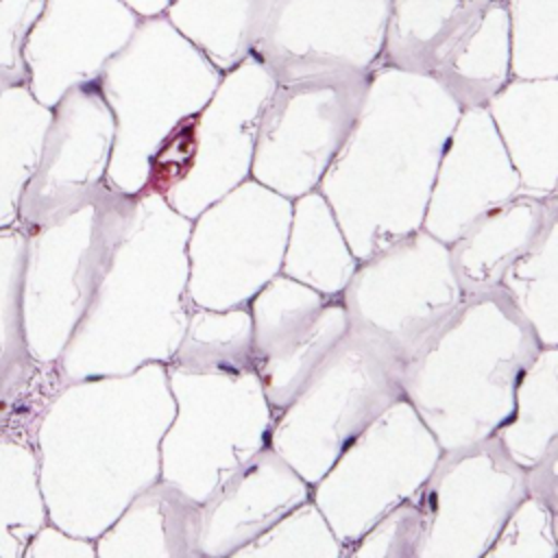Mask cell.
I'll return each instance as SVG.
<instances>
[{
  "label": "cell",
  "instance_id": "7c38bea8",
  "mask_svg": "<svg viewBox=\"0 0 558 558\" xmlns=\"http://www.w3.org/2000/svg\"><path fill=\"white\" fill-rule=\"evenodd\" d=\"M521 194L547 198L558 183V78H510L486 105Z\"/></svg>",
  "mask_w": 558,
  "mask_h": 558
},
{
  "label": "cell",
  "instance_id": "e0dca14e",
  "mask_svg": "<svg viewBox=\"0 0 558 558\" xmlns=\"http://www.w3.org/2000/svg\"><path fill=\"white\" fill-rule=\"evenodd\" d=\"M556 436L558 347H547L523 373L514 395V414L495 438L521 469L530 471Z\"/></svg>",
  "mask_w": 558,
  "mask_h": 558
},
{
  "label": "cell",
  "instance_id": "603a6c76",
  "mask_svg": "<svg viewBox=\"0 0 558 558\" xmlns=\"http://www.w3.org/2000/svg\"><path fill=\"white\" fill-rule=\"evenodd\" d=\"M551 196H556L558 198V183H556V190H554V194Z\"/></svg>",
  "mask_w": 558,
  "mask_h": 558
},
{
  "label": "cell",
  "instance_id": "277c9868",
  "mask_svg": "<svg viewBox=\"0 0 558 558\" xmlns=\"http://www.w3.org/2000/svg\"><path fill=\"white\" fill-rule=\"evenodd\" d=\"M342 299L351 325L386 342L405 366L445 329L466 294L449 246L418 229L360 262Z\"/></svg>",
  "mask_w": 558,
  "mask_h": 558
},
{
  "label": "cell",
  "instance_id": "5bb4252c",
  "mask_svg": "<svg viewBox=\"0 0 558 558\" xmlns=\"http://www.w3.org/2000/svg\"><path fill=\"white\" fill-rule=\"evenodd\" d=\"M495 0H390L381 65L429 74L462 46Z\"/></svg>",
  "mask_w": 558,
  "mask_h": 558
},
{
  "label": "cell",
  "instance_id": "44dd1931",
  "mask_svg": "<svg viewBox=\"0 0 558 558\" xmlns=\"http://www.w3.org/2000/svg\"><path fill=\"white\" fill-rule=\"evenodd\" d=\"M482 558H558L549 508L527 495Z\"/></svg>",
  "mask_w": 558,
  "mask_h": 558
},
{
  "label": "cell",
  "instance_id": "3957f363",
  "mask_svg": "<svg viewBox=\"0 0 558 558\" xmlns=\"http://www.w3.org/2000/svg\"><path fill=\"white\" fill-rule=\"evenodd\" d=\"M395 351L351 325L296 399L279 412L270 449L312 486L390 405L405 399Z\"/></svg>",
  "mask_w": 558,
  "mask_h": 558
},
{
  "label": "cell",
  "instance_id": "4fadbf2b",
  "mask_svg": "<svg viewBox=\"0 0 558 558\" xmlns=\"http://www.w3.org/2000/svg\"><path fill=\"white\" fill-rule=\"evenodd\" d=\"M549 216V196L517 194L488 209L449 246L466 296L499 290L506 270L538 240Z\"/></svg>",
  "mask_w": 558,
  "mask_h": 558
},
{
  "label": "cell",
  "instance_id": "d6986e66",
  "mask_svg": "<svg viewBox=\"0 0 558 558\" xmlns=\"http://www.w3.org/2000/svg\"><path fill=\"white\" fill-rule=\"evenodd\" d=\"M257 0H187L190 37L220 72H231L253 50Z\"/></svg>",
  "mask_w": 558,
  "mask_h": 558
},
{
  "label": "cell",
  "instance_id": "8fae6325",
  "mask_svg": "<svg viewBox=\"0 0 558 558\" xmlns=\"http://www.w3.org/2000/svg\"><path fill=\"white\" fill-rule=\"evenodd\" d=\"M277 87L255 59H244L216 87L196 120V172L203 201L231 192L251 177L259 116Z\"/></svg>",
  "mask_w": 558,
  "mask_h": 558
},
{
  "label": "cell",
  "instance_id": "5b68a950",
  "mask_svg": "<svg viewBox=\"0 0 558 558\" xmlns=\"http://www.w3.org/2000/svg\"><path fill=\"white\" fill-rule=\"evenodd\" d=\"M371 76L277 83L259 116L251 177L294 201L318 190L351 135Z\"/></svg>",
  "mask_w": 558,
  "mask_h": 558
},
{
  "label": "cell",
  "instance_id": "ffe728a7",
  "mask_svg": "<svg viewBox=\"0 0 558 558\" xmlns=\"http://www.w3.org/2000/svg\"><path fill=\"white\" fill-rule=\"evenodd\" d=\"M512 78H558V0H504Z\"/></svg>",
  "mask_w": 558,
  "mask_h": 558
},
{
  "label": "cell",
  "instance_id": "52a82bcc",
  "mask_svg": "<svg viewBox=\"0 0 558 558\" xmlns=\"http://www.w3.org/2000/svg\"><path fill=\"white\" fill-rule=\"evenodd\" d=\"M440 447L408 399L379 414L314 484V506L342 547L427 482L438 460L410 456Z\"/></svg>",
  "mask_w": 558,
  "mask_h": 558
},
{
  "label": "cell",
  "instance_id": "9c48e42d",
  "mask_svg": "<svg viewBox=\"0 0 558 558\" xmlns=\"http://www.w3.org/2000/svg\"><path fill=\"white\" fill-rule=\"evenodd\" d=\"M259 379L275 412L288 408L351 329L342 294L279 275L257 299Z\"/></svg>",
  "mask_w": 558,
  "mask_h": 558
},
{
  "label": "cell",
  "instance_id": "9a60e30c",
  "mask_svg": "<svg viewBox=\"0 0 558 558\" xmlns=\"http://www.w3.org/2000/svg\"><path fill=\"white\" fill-rule=\"evenodd\" d=\"M357 264L325 196L314 190L294 198L283 275L323 294H342Z\"/></svg>",
  "mask_w": 558,
  "mask_h": 558
},
{
  "label": "cell",
  "instance_id": "ac0fdd59",
  "mask_svg": "<svg viewBox=\"0 0 558 558\" xmlns=\"http://www.w3.org/2000/svg\"><path fill=\"white\" fill-rule=\"evenodd\" d=\"M545 347H558V198L549 196L547 222L534 246L499 286Z\"/></svg>",
  "mask_w": 558,
  "mask_h": 558
},
{
  "label": "cell",
  "instance_id": "ba28073f",
  "mask_svg": "<svg viewBox=\"0 0 558 558\" xmlns=\"http://www.w3.org/2000/svg\"><path fill=\"white\" fill-rule=\"evenodd\" d=\"M527 495V471L497 438L447 451L412 497L423 514L416 558H482Z\"/></svg>",
  "mask_w": 558,
  "mask_h": 558
},
{
  "label": "cell",
  "instance_id": "7402d4cb",
  "mask_svg": "<svg viewBox=\"0 0 558 558\" xmlns=\"http://www.w3.org/2000/svg\"><path fill=\"white\" fill-rule=\"evenodd\" d=\"M421 532L423 514L410 497L392 506L357 541H353V547L344 551V558H416Z\"/></svg>",
  "mask_w": 558,
  "mask_h": 558
},
{
  "label": "cell",
  "instance_id": "2e32d148",
  "mask_svg": "<svg viewBox=\"0 0 558 558\" xmlns=\"http://www.w3.org/2000/svg\"><path fill=\"white\" fill-rule=\"evenodd\" d=\"M434 78L462 107H486L512 78L510 24L504 0H495L475 31L436 70Z\"/></svg>",
  "mask_w": 558,
  "mask_h": 558
},
{
  "label": "cell",
  "instance_id": "30bf717a",
  "mask_svg": "<svg viewBox=\"0 0 558 558\" xmlns=\"http://www.w3.org/2000/svg\"><path fill=\"white\" fill-rule=\"evenodd\" d=\"M517 194L521 181L488 109H462L442 150L421 229L451 246L471 222Z\"/></svg>",
  "mask_w": 558,
  "mask_h": 558
},
{
  "label": "cell",
  "instance_id": "6da1fadb",
  "mask_svg": "<svg viewBox=\"0 0 558 558\" xmlns=\"http://www.w3.org/2000/svg\"><path fill=\"white\" fill-rule=\"evenodd\" d=\"M462 107L429 74L379 65L318 192L357 262L423 227Z\"/></svg>",
  "mask_w": 558,
  "mask_h": 558
},
{
  "label": "cell",
  "instance_id": "8992f818",
  "mask_svg": "<svg viewBox=\"0 0 558 558\" xmlns=\"http://www.w3.org/2000/svg\"><path fill=\"white\" fill-rule=\"evenodd\" d=\"M390 0H257L253 50L277 83L371 76L381 65Z\"/></svg>",
  "mask_w": 558,
  "mask_h": 558
},
{
  "label": "cell",
  "instance_id": "7a4b0ae2",
  "mask_svg": "<svg viewBox=\"0 0 558 558\" xmlns=\"http://www.w3.org/2000/svg\"><path fill=\"white\" fill-rule=\"evenodd\" d=\"M541 347L501 288L466 296L445 329L403 366L405 399L445 453L475 447L512 418L517 386Z\"/></svg>",
  "mask_w": 558,
  "mask_h": 558
}]
</instances>
